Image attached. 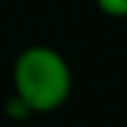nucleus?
<instances>
[{
  "mask_svg": "<svg viewBox=\"0 0 127 127\" xmlns=\"http://www.w3.org/2000/svg\"><path fill=\"white\" fill-rule=\"evenodd\" d=\"M14 90L24 108L35 113L57 111L71 92L68 64L52 47H28L14 61Z\"/></svg>",
  "mask_w": 127,
  "mask_h": 127,
  "instance_id": "nucleus-1",
  "label": "nucleus"
},
{
  "mask_svg": "<svg viewBox=\"0 0 127 127\" xmlns=\"http://www.w3.org/2000/svg\"><path fill=\"white\" fill-rule=\"evenodd\" d=\"M96 5L108 17H127V0H96Z\"/></svg>",
  "mask_w": 127,
  "mask_h": 127,
  "instance_id": "nucleus-2",
  "label": "nucleus"
}]
</instances>
